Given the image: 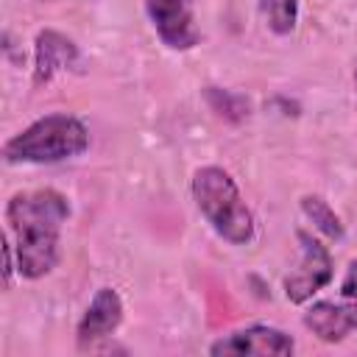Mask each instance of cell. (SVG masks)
Returning <instances> with one entry per match:
<instances>
[{
	"label": "cell",
	"instance_id": "1",
	"mask_svg": "<svg viewBox=\"0 0 357 357\" xmlns=\"http://www.w3.org/2000/svg\"><path fill=\"white\" fill-rule=\"evenodd\" d=\"M67 218L70 204L56 190H31L8 198L6 223L14 237L11 245L22 279H42L59 265V240Z\"/></svg>",
	"mask_w": 357,
	"mask_h": 357
},
{
	"label": "cell",
	"instance_id": "2",
	"mask_svg": "<svg viewBox=\"0 0 357 357\" xmlns=\"http://www.w3.org/2000/svg\"><path fill=\"white\" fill-rule=\"evenodd\" d=\"M192 201L204 220L231 245L254 240V215L245 206L237 181L218 165L198 167L192 176Z\"/></svg>",
	"mask_w": 357,
	"mask_h": 357
},
{
	"label": "cell",
	"instance_id": "3",
	"mask_svg": "<svg viewBox=\"0 0 357 357\" xmlns=\"http://www.w3.org/2000/svg\"><path fill=\"white\" fill-rule=\"evenodd\" d=\"M89 148L86 126L73 114H45L3 145L8 165H53Z\"/></svg>",
	"mask_w": 357,
	"mask_h": 357
},
{
	"label": "cell",
	"instance_id": "4",
	"mask_svg": "<svg viewBox=\"0 0 357 357\" xmlns=\"http://www.w3.org/2000/svg\"><path fill=\"white\" fill-rule=\"evenodd\" d=\"M296 240L301 248V259L298 268L284 276V296L293 304H304L332 282V254L315 234L304 229L296 231Z\"/></svg>",
	"mask_w": 357,
	"mask_h": 357
},
{
	"label": "cell",
	"instance_id": "5",
	"mask_svg": "<svg viewBox=\"0 0 357 357\" xmlns=\"http://www.w3.org/2000/svg\"><path fill=\"white\" fill-rule=\"evenodd\" d=\"M195 3L198 0H145V14L170 50H192L198 45L201 31L195 25Z\"/></svg>",
	"mask_w": 357,
	"mask_h": 357
},
{
	"label": "cell",
	"instance_id": "6",
	"mask_svg": "<svg viewBox=\"0 0 357 357\" xmlns=\"http://www.w3.org/2000/svg\"><path fill=\"white\" fill-rule=\"evenodd\" d=\"M296 343L290 335H284L282 329H273V326H248V329H237L220 340H215L209 346V354L215 357H268V354H293Z\"/></svg>",
	"mask_w": 357,
	"mask_h": 357
},
{
	"label": "cell",
	"instance_id": "7",
	"mask_svg": "<svg viewBox=\"0 0 357 357\" xmlns=\"http://www.w3.org/2000/svg\"><path fill=\"white\" fill-rule=\"evenodd\" d=\"M123 321V298L114 287H100L86 312L81 315L78 321V329H75V340H78V349H92L98 346L100 340H106Z\"/></svg>",
	"mask_w": 357,
	"mask_h": 357
},
{
	"label": "cell",
	"instance_id": "8",
	"mask_svg": "<svg viewBox=\"0 0 357 357\" xmlns=\"http://www.w3.org/2000/svg\"><path fill=\"white\" fill-rule=\"evenodd\" d=\"M304 326L324 343H340L357 332V304L351 301H315L304 312Z\"/></svg>",
	"mask_w": 357,
	"mask_h": 357
},
{
	"label": "cell",
	"instance_id": "9",
	"mask_svg": "<svg viewBox=\"0 0 357 357\" xmlns=\"http://www.w3.org/2000/svg\"><path fill=\"white\" fill-rule=\"evenodd\" d=\"M78 61V47L73 39H67L64 33L47 28L36 33L33 42V84L42 86L47 84L56 73L70 70Z\"/></svg>",
	"mask_w": 357,
	"mask_h": 357
},
{
	"label": "cell",
	"instance_id": "10",
	"mask_svg": "<svg viewBox=\"0 0 357 357\" xmlns=\"http://www.w3.org/2000/svg\"><path fill=\"white\" fill-rule=\"evenodd\" d=\"M301 212L304 218L329 240H343V223L335 215V209L321 198V195H304L301 198Z\"/></svg>",
	"mask_w": 357,
	"mask_h": 357
},
{
	"label": "cell",
	"instance_id": "11",
	"mask_svg": "<svg viewBox=\"0 0 357 357\" xmlns=\"http://www.w3.org/2000/svg\"><path fill=\"white\" fill-rule=\"evenodd\" d=\"M257 6L268 31H273L276 36L293 33L298 22V0H257Z\"/></svg>",
	"mask_w": 357,
	"mask_h": 357
},
{
	"label": "cell",
	"instance_id": "12",
	"mask_svg": "<svg viewBox=\"0 0 357 357\" xmlns=\"http://www.w3.org/2000/svg\"><path fill=\"white\" fill-rule=\"evenodd\" d=\"M340 296H343L346 301L357 304V259L349 262V268H346V276H343V282H340Z\"/></svg>",
	"mask_w": 357,
	"mask_h": 357
},
{
	"label": "cell",
	"instance_id": "13",
	"mask_svg": "<svg viewBox=\"0 0 357 357\" xmlns=\"http://www.w3.org/2000/svg\"><path fill=\"white\" fill-rule=\"evenodd\" d=\"M354 86H357V70H354Z\"/></svg>",
	"mask_w": 357,
	"mask_h": 357
}]
</instances>
